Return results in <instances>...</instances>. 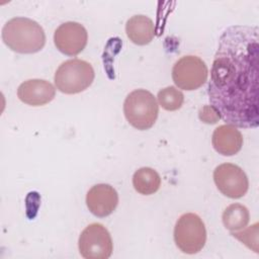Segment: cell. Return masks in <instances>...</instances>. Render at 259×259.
Returning a JSON list of instances; mask_svg holds the SVG:
<instances>
[{
  "label": "cell",
  "mask_w": 259,
  "mask_h": 259,
  "mask_svg": "<svg viewBox=\"0 0 259 259\" xmlns=\"http://www.w3.org/2000/svg\"><path fill=\"white\" fill-rule=\"evenodd\" d=\"M123 113L132 126L139 131H146L155 124L159 114V105L150 91L136 89L125 97Z\"/></svg>",
  "instance_id": "obj_3"
},
{
  "label": "cell",
  "mask_w": 259,
  "mask_h": 259,
  "mask_svg": "<svg viewBox=\"0 0 259 259\" xmlns=\"http://www.w3.org/2000/svg\"><path fill=\"white\" fill-rule=\"evenodd\" d=\"M118 204V194L109 184L92 186L86 194V205L90 212L98 218L111 214Z\"/></svg>",
  "instance_id": "obj_10"
},
{
  "label": "cell",
  "mask_w": 259,
  "mask_h": 259,
  "mask_svg": "<svg viewBox=\"0 0 259 259\" xmlns=\"http://www.w3.org/2000/svg\"><path fill=\"white\" fill-rule=\"evenodd\" d=\"M88 33L79 22L67 21L62 23L54 33L56 48L64 55L77 56L86 47Z\"/></svg>",
  "instance_id": "obj_9"
},
{
  "label": "cell",
  "mask_w": 259,
  "mask_h": 259,
  "mask_svg": "<svg viewBox=\"0 0 259 259\" xmlns=\"http://www.w3.org/2000/svg\"><path fill=\"white\" fill-rule=\"evenodd\" d=\"M207 76V66L197 56H184L172 68L173 82L178 88L186 91L201 87L206 82Z\"/></svg>",
  "instance_id": "obj_7"
},
{
  "label": "cell",
  "mask_w": 259,
  "mask_h": 259,
  "mask_svg": "<svg viewBox=\"0 0 259 259\" xmlns=\"http://www.w3.org/2000/svg\"><path fill=\"white\" fill-rule=\"evenodd\" d=\"M222 220L224 226L229 231H239L247 227L250 221V213L245 205L232 203L225 208Z\"/></svg>",
  "instance_id": "obj_15"
},
{
  "label": "cell",
  "mask_w": 259,
  "mask_h": 259,
  "mask_svg": "<svg viewBox=\"0 0 259 259\" xmlns=\"http://www.w3.org/2000/svg\"><path fill=\"white\" fill-rule=\"evenodd\" d=\"M174 242L185 254H196L206 242V229L200 217L193 212L180 215L174 227Z\"/></svg>",
  "instance_id": "obj_5"
},
{
  "label": "cell",
  "mask_w": 259,
  "mask_h": 259,
  "mask_svg": "<svg viewBox=\"0 0 259 259\" xmlns=\"http://www.w3.org/2000/svg\"><path fill=\"white\" fill-rule=\"evenodd\" d=\"M133 185L136 191L143 195H151L157 192L161 186L159 173L150 167H142L133 175Z\"/></svg>",
  "instance_id": "obj_14"
},
{
  "label": "cell",
  "mask_w": 259,
  "mask_h": 259,
  "mask_svg": "<svg viewBox=\"0 0 259 259\" xmlns=\"http://www.w3.org/2000/svg\"><path fill=\"white\" fill-rule=\"evenodd\" d=\"M198 116L199 119L205 123H215L221 118L218 111L211 105H205L201 107Z\"/></svg>",
  "instance_id": "obj_18"
},
{
  "label": "cell",
  "mask_w": 259,
  "mask_h": 259,
  "mask_svg": "<svg viewBox=\"0 0 259 259\" xmlns=\"http://www.w3.org/2000/svg\"><path fill=\"white\" fill-rule=\"evenodd\" d=\"M213 181L224 195L234 199L243 197L249 188V180L244 170L232 163L217 166L213 170Z\"/></svg>",
  "instance_id": "obj_8"
},
{
  "label": "cell",
  "mask_w": 259,
  "mask_h": 259,
  "mask_svg": "<svg viewBox=\"0 0 259 259\" xmlns=\"http://www.w3.org/2000/svg\"><path fill=\"white\" fill-rule=\"evenodd\" d=\"M2 40L13 52L34 54L45 47L46 34L36 21L27 17H14L4 24Z\"/></svg>",
  "instance_id": "obj_2"
},
{
  "label": "cell",
  "mask_w": 259,
  "mask_h": 259,
  "mask_svg": "<svg viewBox=\"0 0 259 259\" xmlns=\"http://www.w3.org/2000/svg\"><path fill=\"white\" fill-rule=\"evenodd\" d=\"M245 229V228H244ZM231 235L237 240L245 244L249 249H252L255 253H258V224L255 223L253 226L242 230L240 232L233 231Z\"/></svg>",
  "instance_id": "obj_17"
},
{
  "label": "cell",
  "mask_w": 259,
  "mask_h": 259,
  "mask_svg": "<svg viewBox=\"0 0 259 259\" xmlns=\"http://www.w3.org/2000/svg\"><path fill=\"white\" fill-rule=\"evenodd\" d=\"M78 248L86 259H107L113 251V243L108 230L99 223L88 225L79 236Z\"/></svg>",
  "instance_id": "obj_6"
},
{
  "label": "cell",
  "mask_w": 259,
  "mask_h": 259,
  "mask_svg": "<svg viewBox=\"0 0 259 259\" xmlns=\"http://www.w3.org/2000/svg\"><path fill=\"white\" fill-rule=\"evenodd\" d=\"M211 144L213 149L223 156L237 154L243 146V136L233 124L219 125L212 133Z\"/></svg>",
  "instance_id": "obj_12"
},
{
  "label": "cell",
  "mask_w": 259,
  "mask_h": 259,
  "mask_svg": "<svg viewBox=\"0 0 259 259\" xmlns=\"http://www.w3.org/2000/svg\"><path fill=\"white\" fill-rule=\"evenodd\" d=\"M56 95L54 85L44 79H29L22 82L17 89L18 98L25 104L41 106L51 102Z\"/></svg>",
  "instance_id": "obj_11"
},
{
  "label": "cell",
  "mask_w": 259,
  "mask_h": 259,
  "mask_svg": "<svg viewBox=\"0 0 259 259\" xmlns=\"http://www.w3.org/2000/svg\"><path fill=\"white\" fill-rule=\"evenodd\" d=\"M125 33L130 40L138 46H145L155 36L153 20L143 14L132 16L125 23Z\"/></svg>",
  "instance_id": "obj_13"
},
{
  "label": "cell",
  "mask_w": 259,
  "mask_h": 259,
  "mask_svg": "<svg viewBox=\"0 0 259 259\" xmlns=\"http://www.w3.org/2000/svg\"><path fill=\"white\" fill-rule=\"evenodd\" d=\"M159 105L167 111H175L181 108L184 102L183 93L174 86L161 89L157 94Z\"/></svg>",
  "instance_id": "obj_16"
},
{
  "label": "cell",
  "mask_w": 259,
  "mask_h": 259,
  "mask_svg": "<svg viewBox=\"0 0 259 259\" xmlns=\"http://www.w3.org/2000/svg\"><path fill=\"white\" fill-rule=\"evenodd\" d=\"M95 77L92 65L84 60L71 59L63 62L57 69L54 80L59 91L76 94L86 90Z\"/></svg>",
  "instance_id": "obj_4"
},
{
  "label": "cell",
  "mask_w": 259,
  "mask_h": 259,
  "mask_svg": "<svg viewBox=\"0 0 259 259\" xmlns=\"http://www.w3.org/2000/svg\"><path fill=\"white\" fill-rule=\"evenodd\" d=\"M258 26H229L219 39L208 81L210 105L237 127L259 124Z\"/></svg>",
  "instance_id": "obj_1"
}]
</instances>
